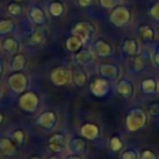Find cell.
Wrapping results in <instances>:
<instances>
[{
    "label": "cell",
    "mask_w": 159,
    "mask_h": 159,
    "mask_svg": "<svg viewBox=\"0 0 159 159\" xmlns=\"http://www.w3.org/2000/svg\"><path fill=\"white\" fill-rule=\"evenodd\" d=\"M133 14L129 6L127 5H117L109 12V22L116 27H125L132 22Z\"/></svg>",
    "instance_id": "1"
},
{
    "label": "cell",
    "mask_w": 159,
    "mask_h": 159,
    "mask_svg": "<svg viewBox=\"0 0 159 159\" xmlns=\"http://www.w3.org/2000/svg\"><path fill=\"white\" fill-rule=\"evenodd\" d=\"M150 65H152L150 52L147 51V50H143L138 55H135L134 57H130L129 58L128 68L133 73H140V72L145 71Z\"/></svg>",
    "instance_id": "2"
},
{
    "label": "cell",
    "mask_w": 159,
    "mask_h": 159,
    "mask_svg": "<svg viewBox=\"0 0 159 159\" xmlns=\"http://www.w3.org/2000/svg\"><path fill=\"white\" fill-rule=\"evenodd\" d=\"M147 123V113L140 108H133L128 112L125 118V124L128 130L134 132L144 127Z\"/></svg>",
    "instance_id": "3"
},
{
    "label": "cell",
    "mask_w": 159,
    "mask_h": 159,
    "mask_svg": "<svg viewBox=\"0 0 159 159\" xmlns=\"http://www.w3.org/2000/svg\"><path fill=\"white\" fill-rule=\"evenodd\" d=\"M96 31H97V26L92 21H80L72 29V34L78 36L83 41V43H86L89 40H92V37L96 34Z\"/></svg>",
    "instance_id": "4"
},
{
    "label": "cell",
    "mask_w": 159,
    "mask_h": 159,
    "mask_svg": "<svg viewBox=\"0 0 159 159\" xmlns=\"http://www.w3.org/2000/svg\"><path fill=\"white\" fill-rule=\"evenodd\" d=\"M50 80L56 86H67L72 82V71L63 66L53 67L50 72Z\"/></svg>",
    "instance_id": "5"
},
{
    "label": "cell",
    "mask_w": 159,
    "mask_h": 159,
    "mask_svg": "<svg viewBox=\"0 0 159 159\" xmlns=\"http://www.w3.org/2000/svg\"><path fill=\"white\" fill-rule=\"evenodd\" d=\"M120 66L111 62H102L98 65V73L101 77L108 80V81H118L120 77Z\"/></svg>",
    "instance_id": "6"
},
{
    "label": "cell",
    "mask_w": 159,
    "mask_h": 159,
    "mask_svg": "<svg viewBox=\"0 0 159 159\" xmlns=\"http://www.w3.org/2000/svg\"><path fill=\"white\" fill-rule=\"evenodd\" d=\"M27 83H29L27 76H26L25 73H22L21 71L14 72V73L10 75L9 78H7V84H9V87H10L14 92H16V93H22V92H25V89L27 88Z\"/></svg>",
    "instance_id": "7"
},
{
    "label": "cell",
    "mask_w": 159,
    "mask_h": 159,
    "mask_svg": "<svg viewBox=\"0 0 159 159\" xmlns=\"http://www.w3.org/2000/svg\"><path fill=\"white\" fill-rule=\"evenodd\" d=\"M89 88H91V92L92 94H94L96 97H99V98H103L106 97L108 93H109V89H111V81L103 78V77H97L94 78L91 84H89Z\"/></svg>",
    "instance_id": "8"
},
{
    "label": "cell",
    "mask_w": 159,
    "mask_h": 159,
    "mask_svg": "<svg viewBox=\"0 0 159 159\" xmlns=\"http://www.w3.org/2000/svg\"><path fill=\"white\" fill-rule=\"evenodd\" d=\"M116 92L119 97L124 99H129L134 96V92H135L134 83L128 78H119L116 84Z\"/></svg>",
    "instance_id": "9"
},
{
    "label": "cell",
    "mask_w": 159,
    "mask_h": 159,
    "mask_svg": "<svg viewBox=\"0 0 159 159\" xmlns=\"http://www.w3.org/2000/svg\"><path fill=\"white\" fill-rule=\"evenodd\" d=\"M120 51L124 56L127 57H134L135 55H138L140 52V46H139V41L134 37H125L122 42H120Z\"/></svg>",
    "instance_id": "10"
},
{
    "label": "cell",
    "mask_w": 159,
    "mask_h": 159,
    "mask_svg": "<svg viewBox=\"0 0 159 159\" xmlns=\"http://www.w3.org/2000/svg\"><path fill=\"white\" fill-rule=\"evenodd\" d=\"M19 106L26 112H34L39 106V97L31 91L24 92L19 99Z\"/></svg>",
    "instance_id": "11"
},
{
    "label": "cell",
    "mask_w": 159,
    "mask_h": 159,
    "mask_svg": "<svg viewBox=\"0 0 159 159\" xmlns=\"http://www.w3.org/2000/svg\"><path fill=\"white\" fill-rule=\"evenodd\" d=\"M92 51L97 56H99L102 58H106V57H109L113 53V46L108 41H106L104 39H97L92 43Z\"/></svg>",
    "instance_id": "12"
},
{
    "label": "cell",
    "mask_w": 159,
    "mask_h": 159,
    "mask_svg": "<svg viewBox=\"0 0 159 159\" xmlns=\"http://www.w3.org/2000/svg\"><path fill=\"white\" fill-rule=\"evenodd\" d=\"M138 37L147 42V43H152L155 41V37H157V32L154 30V27L148 24V22H142L139 26H138Z\"/></svg>",
    "instance_id": "13"
},
{
    "label": "cell",
    "mask_w": 159,
    "mask_h": 159,
    "mask_svg": "<svg viewBox=\"0 0 159 159\" xmlns=\"http://www.w3.org/2000/svg\"><path fill=\"white\" fill-rule=\"evenodd\" d=\"M73 58L76 61L77 65L84 67V66H88L91 63H93L94 61V52L89 48H82L80 51H77L75 55H73Z\"/></svg>",
    "instance_id": "14"
},
{
    "label": "cell",
    "mask_w": 159,
    "mask_h": 159,
    "mask_svg": "<svg viewBox=\"0 0 159 159\" xmlns=\"http://www.w3.org/2000/svg\"><path fill=\"white\" fill-rule=\"evenodd\" d=\"M37 124L46 129H52L57 124V114L53 111H46L37 118Z\"/></svg>",
    "instance_id": "15"
},
{
    "label": "cell",
    "mask_w": 159,
    "mask_h": 159,
    "mask_svg": "<svg viewBox=\"0 0 159 159\" xmlns=\"http://www.w3.org/2000/svg\"><path fill=\"white\" fill-rule=\"evenodd\" d=\"M29 17L31 19V21L39 26H43L47 22V17L45 11L40 7V6H32L29 11Z\"/></svg>",
    "instance_id": "16"
},
{
    "label": "cell",
    "mask_w": 159,
    "mask_h": 159,
    "mask_svg": "<svg viewBox=\"0 0 159 159\" xmlns=\"http://www.w3.org/2000/svg\"><path fill=\"white\" fill-rule=\"evenodd\" d=\"M140 89L145 94H155L159 91V82L154 77H147L140 82Z\"/></svg>",
    "instance_id": "17"
},
{
    "label": "cell",
    "mask_w": 159,
    "mask_h": 159,
    "mask_svg": "<svg viewBox=\"0 0 159 159\" xmlns=\"http://www.w3.org/2000/svg\"><path fill=\"white\" fill-rule=\"evenodd\" d=\"M83 41L78 37V36H76V35H71V36H68L67 39H66V41H65V47H66V50L68 51V52H72V53H76L77 51H80V50H82V47H83Z\"/></svg>",
    "instance_id": "18"
},
{
    "label": "cell",
    "mask_w": 159,
    "mask_h": 159,
    "mask_svg": "<svg viewBox=\"0 0 159 159\" xmlns=\"http://www.w3.org/2000/svg\"><path fill=\"white\" fill-rule=\"evenodd\" d=\"M26 63H27L26 56L24 53H21V52H17V53H15L12 56L9 66H10V70L12 72H19V71H22L25 68Z\"/></svg>",
    "instance_id": "19"
},
{
    "label": "cell",
    "mask_w": 159,
    "mask_h": 159,
    "mask_svg": "<svg viewBox=\"0 0 159 159\" xmlns=\"http://www.w3.org/2000/svg\"><path fill=\"white\" fill-rule=\"evenodd\" d=\"M72 82L77 86V87H83L86 86L89 80H88V73L86 70L83 68H76L72 71Z\"/></svg>",
    "instance_id": "20"
},
{
    "label": "cell",
    "mask_w": 159,
    "mask_h": 159,
    "mask_svg": "<svg viewBox=\"0 0 159 159\" xmlns=\"http://www.w3.org/2000/svg\"><path fill=\"white\" fill-rule=\"evenodd\" d=\"M65 145H66V137H65V134L56 133V134L51 135V138L48 139V148L52 152H60V150H62V148Z\"/></svg>",
    "instance_id": "21"
},
{
    "label": "cell",
    "mask_w": 159,
    "mask_h": 159,
    "mask_svg": "<svg viewBox=\"0 0 159 159\" xmlns=\"http://www.w3.org/2000/svg\"><path fill=\"white\" fill-rule=\"evenodd\" d=\"M46 35H47L46 29L42 27V26H40V27H37V29L31 34V36L29 37V41H27V42H29L30 45H40V43H42V42L45 41Z\"/></svg>",
    "instance_id": "22"
},
{
    "label": "cell",
    "mask_w": 159,
    "mask_h": 159,
    "mask_svg": "<svg viewBox=\"0 0 159 159\" xmlns=\"http://www.w3.org/2000/svg\"><path fill=\"white\" fill-rule=\"evenodd\" d=\"M65 11H66V7L62 1L53 0L48 4V14L52 17H61L65 14Z\"/></svg>",
    "instance_id": "23"
},
{
    "label": "cell",
    "mask_w": 159,
    "mask_h": 159,
    "mask_svg": "<svg viewBox=\"0 0 159 159\" xmlns=\"http://www.w3.org/2000/svg\"><path fill=\"white\" fill-rule=\"evenodd\" d=\"M2 48L9 53H17L20 51V42L14 37H7L2 41Z\"/></svg>",
    "instance_id": "24"
},
{
    "label": "cell",
    "mask_w": 159,
    "mask_h": 159,
    "mask_svg": "<svg viewBox=\"0 0 159 159\" xmlns=\"http://www.w3.org/2000/svg\"><path fill=\"white\" fill-rule=\"evenodd\" d=\"M81 133L86 138L94 139V138H97V135L99 133V128L93 123H86L81 127Z\"/></svg>",
    "instance_id": "25"
},
{
    "label": "cell",
    "mask_w": 159,
    "mask_h": 159,
    "mask_svg": "<svg viewBox=\"0 0 159 159\" xmlns=\"http://www.w3.org/2000/svg\"><path fill=\"white\" fill-rule=\"evenodd\" d=\"M15 29V22L9 19L0 20V34H9Z\"/></svg>",
    "instance_id": "26"
},
{
    "label": "cell",
    "mask_w": 159,
    "mask_h": 159,
    "mask_svg": "<svg viewBox=\"0 0 159 159\" xmlns=\"http://www.w3.org/2000/svg\"><path fill=\"white\" fill-rule=\"evenodd\" d=\"M0 148L7 155H10V154H12L15 152V145L9 139H1L0 140Z\"/></svg>",
    "instance_id": "27"
},
{
    "label": "cell",
    "mask_w": 159,
    "mask_h": 159,
    "mask_svg": "<svg viewBox=\"0 0 159 159\" xmlns=\"http://www.w3.org/2000/svg\"><path fill=\"white\" fill-rule=\"evenodd\" d=\"M147 111L150 117H159V99H154L148 103Z\"/></svg>",
    "instance_id": "28"
},
{
    "label": "cell",
    "mask_w": 159,
    "mask_h": 159,
    "mask_svg": "<svg viewBox=\"0 0 159 159\" xmlns=\"http://www.w3.org/2000/svg\"><path fill=\"white\" fill-rule=\"evenodd\" d=\"M7 12H9L10 15L17 16V15H20V14L22 12V7H21V5H20L19 2L14 1V2H10V4L7 5Z\"/></svg>",
    "instance_id": "29"
},
{
    "label": "cell",
    "mask_w": 159,
    "mask_h": 159,
    "mask_svg": "<svg viewBox=\"0 0 159 159\" xmlns=\"http://www.w3.org/2000/svg\"><path fill=\"white\" fill-rule=\"evenodd\" d=\"M98 2H99V5L102 7L112 10L113 7H116L117 5L120 4V0H98Z\"/></svg>",
    "instance_id": "30"
},
{
    "label": "cell",
    "mask_w": 159,
    "mask_h": 159,
    "mask_svg": "<svg viewBox=\"0 0 159 159\" xmlns=\"http://www.w3.org/2000/svg\"><path fill=\"white\" fill-rule=\"evenodd\" d=\"M152 57V65L159 68V46H155V48L150 52Z\"/></svg>",
    "instance_id": "31"
},
{
    "label": "cell",
    "mask_w": 159,
    "mask_h": 159,
    "mask_svg": "<svg viewBox=\"0 0 159 159\" xmlns=\"http://www.w3.org/2000/svg\"><path fill=\"white\" fill-rule=\"evenodd\" d=\"M149 15H150L154 20L159 21V1L155 2V4L149 9Z\"/></svg>",
    "instance_id": "32"
},
{
    "label": "cell",
    "mask_w": 159,
    "mask_h": 159,
    "mask_svg": "<svg viewBox=\"0 0 159 159\" xmlns=\"http://www.w3.org/2000/svg\"><path fill=\"white\" fill-rule=\"evenodd\" d=\"M111 148L113 150H119L122 148V142H120V139L117 135L112 137V139H111Z\"/></svg>",
    "instance_id": "33"
},
{
    "label": "cell",
    "mask_w": 159,
    "mask_h": 159,
    "mask_svg": "<svg viewBox=\"0 0 159 159\" xmlns=\"http://www.w3.org/2000/svg\"><path fill=\"white\" fill-rule=\"evenodd\" d=\"M24 137H25V134H24V132H22V130H16V132L12 134V139H14L17 144H21V143H22Z\"/></svg>",
    "instance_id": "34"
},
{
    "label": "cell",
    "mask_w": 159,
    "mask_h": 159,
    "mask_svg": "<svg viewBox=\"0 0 159 159\" xmlns=\"http://www.w3.org/2000/svg\"><path fill=\"white\" fill-rule=\"evenodd\" d=\"M93 4V0H77V5L81 7H88Z\"/></svg>",
    "instance_id": "35"
},
{
    "label": "cell",
    "mask_w": 159,
    "mask_h": 159,
    "mask_svg": "<svg viewBox=\"0 0 159 159\" xmlns=\"http://www.w3.org/2000/svg\"><path fill=\"white\" fill-rule=\"evenodd\" d=\"M2 71H4V63L2 61H0V76L2 75Z\"/></svg>",
    "instance_id": "36"
},
{
    "label": "cell",
    "mask_w": 159,
    "mask_h": 159,
    "mask_svg": "<svg viewBox=\"0 0 159 159\" xmlns=\"http://www.w3.org/2000/svg\"><path fill=\"white\" fill-rule=\"evenodd\" d=\"M1 122H2V114L0 113V123H1Z\"/></svg>",
    "instance_id": "37"
},
{
    "label": "cell",
    "mask_w": 159,
    "mask_h": 159,
    "mask_svg": "<svg viewBox=\"0 0 159 159\" xmlns=\"http://www.w3.org/2000/svg\"><path fill=\"white\" fill-rule=\"evenodd\" d=\"M57 1H62V2H63V1H65V0H57Z\"/></svg>",
    "instance_id": "38"
},
{
    "label": "cell",
    "mask_w": 159,
    "mask_h": 159,
    "mask_svg": "<svg viewBox=\"0 0 159 159\" xmlns=\"http://www.w3.org/2000/svg\"><path fill=\"white\" fill-rule=\"evenodd\" d=\"M31 159H39V158H31Z\"/></svg>",
    "instance_id": "39"
}]
</instances>
